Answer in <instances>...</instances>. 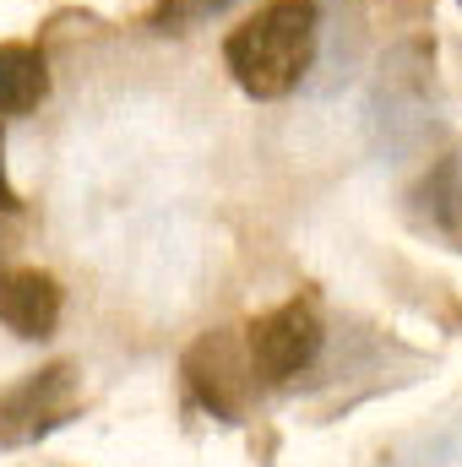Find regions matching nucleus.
I'll use <instances>...</instances> for the list:
<instances>
[{
  "mask_svg": "<svg viewBox=\"0 0 462 467\" xmlns=\"http://www.w3.org/2000/svg\"><path fill=\"white\" fill-rule=\"evenodd\" d=\"M49 93V66L27 44H0V115H27Z\"/></svg>",
  "mask_w": 462,
  "mask_h": 467,
  "instance_id": "20e7f679",
  "label": "nucleus"
},
{
  "mask_svg": "<svg viewBox=\"0 0 462 467\" xmlns=\"http://www.w3.org/2000/svg\"><path fill=\"white\" fill-rule=\"evenodd\" d=\"M316 353H321V321L299 299L250 327V369H261V380H294L299 369L316 364Z\"/></svg>",
  "mask_w": 462,
  "mask_h": 467,
  "instance_id": "f03ea898",
  "label": "nucleus"
},
{
  "mask_svg": "<svg viewBox=\"0 0 462 467\" xmlns=\"http://www.w3.org/2000/svg\"><path fill=\"white\" fill-rule=\"evenodd\" d=\"M0 321L16 337H49L60 321V288L44 272H11L0 283Z\"/></svg>",
  "mask_w": 462,
  "mask_h": 467,
  "instance_id": "7ed1b4c3",
  "label": "nucleus"
},
{
  "mask_svg": "<svg viewBox=\"0 0 462 467\" xmlns=\"http://www.w3.org/2000/svg\"><path fill=\"white\" fill-rule=\"evenodd\" d=\"M16 207V196H11V185H5V169H0V213H11Z\"/></svg>",
  "mask_w": 462,
  "mask_h": 467,
  "instance_id": "39448f33",
  "label": "nucleus"
},
{
  "mask_svg": "<svg viewBox=\"0 0 462 467\" xmlns=\"http://www.w3.org/2000/svg\"><path fill=\"white\" fill-rule=\"evenodd\" d=\"M316 55V5L310 0H272L250 11L224 44L234 82L250 99H283L299 88Z\"/></svg>",
  "mask_w": 462,
  "mask_h": 467,
  "instance_id": "f257e3e1",
  "label": "nucleus"
}]
</instances>
